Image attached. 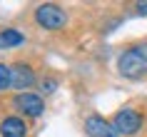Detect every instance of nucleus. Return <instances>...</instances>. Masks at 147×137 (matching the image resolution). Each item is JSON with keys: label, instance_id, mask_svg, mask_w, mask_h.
<instances>
[{"label": "nucleus", "instance_id": "1", "mask_svg": "<svg viewBox=\"0 0 147 137\" xmlns=\"http://www.w3.org/2000/svg\"><path fill=\"white\" fill-rule=\"evenodd\" d=\"M117 70L127 80H142L147 75V40H140L117 57Z\"/></svg>", "mask_w": 147, "mask_h": 137}, {"label": "nucleus", "instance_id": "2", "mask_svg": "<svg viewBox=\"0 0 147 137\" xmlns=\"http://www.w3.org/2000/svg\"><path fill=\"white\" fill-rule=\"evenodd\" d=\"M35 23L42 30H62L67 25V13L60 8V5H53V3H42L35 8Z\"/></svg>", "mask_w": 147, "mask_h": 137}, {"label": "nucleus", "instance_id": "3", "mask_svg": "<svg viewBox=\"0 0 147 137\" xmlns=\"http://www.w3.org/2000/svg\"><path fill=\"white\" fill-rule=\"evenodd\" d=\"M110 122H112V127H115L117 135L130 137V135H137L140 130H142L145 117H142V112H140V110H135V107H120Z\"/></svg>", "mask_w": 147, "mask_h": 137}, {"label": "nucleus", "instance_id": "4", "mask_svg": "<svg viewBox=\"0 0 147 137\" xmlns=\"http://www.w3.org/2000/svg\"><path fill=\"white\" fill-rule=\"evenodd\" d=\"M13 105L23 117H40L45 112V97L38 92H18L13 97Z\"/></svg>", "mask_w": 147, "mask_h": 137}, {"label": "nucleus", "instance_id": "5", "mask_svg": "<svg viewBox=\"0 0 147 137\" xmlns=\"http://www.w3.org/2000/svg\"><path fill=\"white\" fill-rule=\"evenodd\" d=\"M85 135L87 137H120L115 132V127H112V122L105 120L102 115L92 112L85 117Z\"/></svg>", "mask_w": 147, "mask_h": 137}, {"label": "nucleus", "instance_id": "6", "mask_svg": "<svg viewBox=\"0 0 147 137\" xmlns=\"http://www.w3.org/2000/svg\"><path fill=\"white\" fill-rule=\"evenodd\" d=\"M13 70V87L20 92H30L32 85H38V77H35V70L25 62H13L10 65Z\"/></svg>", "mask_w": 147, "mask_h": 137}, {"label": "nucleus", "instance_id": "7", "mask_svg": "<svg viewBox=\"0 0 147 137\" xmlns=\"http://www.w3.org/2000/svg\"><path fill=\"white\" fill-rule=\"evenodd\" d=\"M0 137H28V122L25 117L8 115L0 120Z\"/></svg>", "mask_w": 147, "mask_h": 137}, {"label": "nucleus", "instance_id": "8", "mask_svg": "<svg viewBox=\"0 0 147 137\" xmlns=\"http://www.w3.org/2000/svg\"><path fill=\"white\" fill-rule=\"evenodd\" d=\"M25 43V35L15 28H5L0 30V50H10V47H18Z\"/></svg>", "mask_w": 147, "mask_h": 137}, {"label": "nucleus", "instance_id": "9", "mask_svg": "<svg viewBox=\"0 0 147 137\" xmlns=\"http://www.w3.org/2000/svg\"><path fill=\"white\" fill-rule=\"evenodd\" d=\"M8 87H13V70H10V65L0 62V92Z\"/></svg>", "mask_w": 147, "mask_h": 137}, {"label": "nucleus", "instance_id": "10", "mask_svg": "<svg viewBox=\"0 0 147 137\" xmlns=\"http://www.w3.org/2000/svg\"><path fill=\"white\" fill-rule=\"evenodd\" d=\"M40 90H42V95L55 92L57 90V80H55V77H42V80H40Z\"/></svg>", "mask_w": 147, "mask_h": 137}, {"label": "nucleus", "instance_id": "11", "mask_svg": "<svg viewBox=\"0 0 147 137\" xmlns=\"http://www.w3.org/2000/svg\"><path fill=\"white\" fill-rule=\"evenodd\" d=\"M135 10H137L140 15H147V0H140L137 5H135Z\"/></svg>", "mask_w": 147, "mask_h": 137}]
</instances>
